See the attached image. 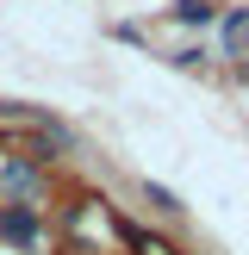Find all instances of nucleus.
<instances>
[{"instance_id": "f257e3e1", "label": "nucleus", "mask_w": 249, "mask_h": 255, "mask_svg": "<svg viewBox=\"0 0 249 255\" xmlns=\"http://www.w3.org/2000/svg\"><path fill=\"white\" fill-rule=\"evenodd\" d=\"M0 243L31 249V243H37V212H31V206H6V212H0Z\"/></svg>"}, {"instance_id": "f03ea898", "label": "nucleus", "mask_w": 249, "mask_h": 255, "mask_svg": "<svg viewBox=\"0 0 249 255\" xmlns=\"http://www.w3.org/2000/svg\"><path fill=\"white\" fill-rule=\"evenodd\" d=\"M0 181H6L12 193H37V168L31 162H0Z\"/></svg>"}, {"instance_id": "7ed1b4c3", "label": "nucleus", "mask_w": 249, "mask_h": 255, "mask_svg": "<svg viewBox=\"0 0 249 255\" xmlns=\"http://www.w3.org/2000/svg\"><path fill=\"white\" fill-rule=\"evenodd\" d=\"M174 19H181V25H206V19H212V0H181Z\"/></svg>"}, {"instance_id": "20e7f679", "label": "nucleus", "mask_w": 249, "mask_h": 255, "mask_svg": "<svg viewBox=\"0 0 249 255\" xmlns=\"http://www.w3.org/2000/svg\"><path fill=\"white\" fill-rule=\"evenodd\" d=\"M143 199H149V206H156V212H168V218H174V212H181V199H174L168 187H149V181H143Z\"/></svg>"}]
</instances>
